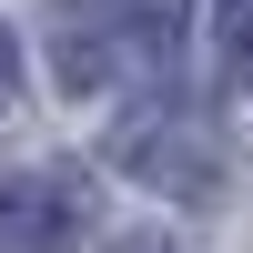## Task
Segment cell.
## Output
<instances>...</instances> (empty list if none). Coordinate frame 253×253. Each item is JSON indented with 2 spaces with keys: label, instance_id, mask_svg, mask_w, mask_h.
I'll list each match as a JSON object with an SVG mask.
<instances>
[{
  "label": "cell",
  "instance_id": "1",
  "mask_svg": "<svg viewBox=\"0 0 253 253\" xmlns=\"http://www.w3.org/2000/svg\"><path fill=\"white\" fill-rule=\"evenodd\" d=\"M112 162L132 182H152V193H172V203H203L223 182V162H213V132H203L182 101H142V112H122L112 122Z\"/></svg>",
  "mask_w": 253,
  "mask_h": 253
},
{
  "label": "cell",
  "instance_id": "2",
  "mask_svg": "<svg viewBox=\"0 0 253 253\" xmlns=\"http://www.w3.org/2000/svg\"><path fill=\"white\" fill-rule=\"evenodd\" d=\"M91 233V172L71 162H31L0 182V253H61Z\"/></svg>",
  "mask_w": 253,
  "mask_h": 253
},
{
  "label": "cell",
  "instance_id": "3",
  "mask_svg": "<svg viewBox=\"0 0 253 253\" xmlns=\"http://www.w3.org/2000/svg\"><path fill=\"white\" fill-rule=\"evenodd\" d=\"M132 61H162V51L112 10V0H61L51 10V71H61V91H101V81H122Z\"/></svg>",
  "mask_w": 253,
  "mask_h": 253
},
{
  "label": "cell",
  "instance_id": "4",
  "mask_svg": "<svg viewBox=\"0 0 253 253\" xmlns=\"http://www.w3.org/2000/svg\"><path fill=\"white\" fill-rule=\"evenodd\" d=\"M213 31H223V61L253 71V0H213Z\"/></svg>",
  "mask_w": 253,
  "mask_h": 253
},
{
  "label": "cell",
  "instance_id": "5",
  "mask_svg": "<svg viewBox=\"0 0 253 253\" xmlns=\"http://www.w3.org/2000/svg\"><path fill=\"white\" fill-rule=\"evenodd\" d=\"M10 91H20V41L0 31V112H10Z\"/></svg>",
  "mask_w": 253,
  "mask_h": 253
},
{
  "label": "cell",
  "instance_id": "6",
  "mask_svg": "<svg viewBox=\"0 0 253 253\" xmlns=\"http://www.w3.org/2000/svg\"><path fill=\"white\" fill-rule=\"evenodd\" d=\"M112 253H172V243H152V233H132V243H112Z\"/></svg>",
  "mask_w": 253,
  "mask_h": 253
}]
</instances>
